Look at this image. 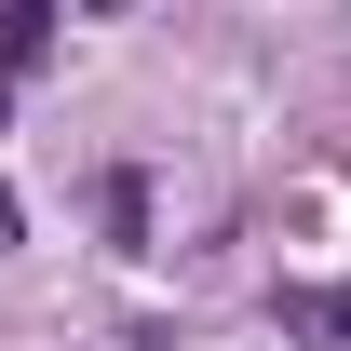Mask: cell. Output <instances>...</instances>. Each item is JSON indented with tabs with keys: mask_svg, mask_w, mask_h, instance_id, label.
Returning a JSON list of instances; mask_svg holds the SVG:
<instances>
[{
	"mask_svg": "<svg viewBox=\"0 0 351 351\" xmlns=\"http://www.w3.org/2000/svg\"><path fill=\"white\" fill-rule=\"evenodd\" d=\"M54 54V0H0V108H14V82Z\"/></svg>",
	"mask_w": 351,
	"mask_h": 351,
	"instance_id": "cell-1",
	"label": "cell"
},
{
	"mask_svg": "<svg viewBox=\"0 0 351 351\" xmlns=\"http://www.w3.org/2000/svg\"><path fill=\"white\" fill-rule=\"evenodd\" d=\"M108 243H122V257L149 243V176H108Z\"/></svg>",
	"mask_w": 351,
	"mask_h": 351,
	"instance_id": "cell-2",
	"label": "cell"
},
{
	"mask_svg": "<svg viewBox=\"0 0 351 351\" xmlns=\"http://www.w3.org/2000/svg\"><path fill=\"white\" fill-rule=\"evenodd\" d=\"M284 338H351V284L338 298H284Z\"/></svg>",
	"mask_w": 351,
	"mask_h": 351,
	"instance_id": "cell-3",
	"label": "cell"
},
{
	"mask_svg": "<svg viewBox=\"0 0 351 351\" xmlns=\"http://www.w3.org/2000/svg\"><path fill=\"white\" fill-rule=\"evenodd\" d=\"M95 14H135V0H95Z\"/></svg>",
	"mask_w": 351,
	"mask_h": 351,
	"instance_id": "cell-4",
	"label": "cell"
},
{
	"mask_svg": "<svg viewBox=\"0 0 351 351\" xmlns=\"http://www.w3.org/2000/svg\"><path fill=\"white\" fill-rule=\"evenodd\" d=\"M0 230H14V189H0Z\"/></svg>",
	"mask_w": 351,
	"mask_h": 351,
	"instance_id": "cell-5",
	"label": "cell"
}]
</instances>
